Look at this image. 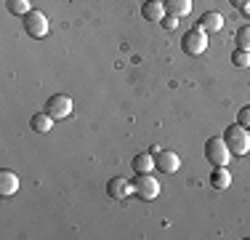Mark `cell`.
Returning a JSON list of instances; mask_svg holds the SVG:
<instances>
[{
    "label": "cell",
    "mask_w": 250,
    "mask_h": 240,
    "mask_svg": "<svg viewBox=\"0 0 250 240\" xmlns=\"http://www.w3.org/2000/svg\"><path fill=\"white\" fill-rule=\"evenodd\" d=\"M224 142H226V147H229L231 155H248L250 152V134L240 123L224 128Z\"/></svg>",
    "instance_id": "6da1fadb"
},
{
    "label": "cell",
    "mask_w": 250,
    "mask_h": 240,
    "mask_svg": "<svg viewBox=\"0 0 250 240\" xmlns=\"http://www.w3.org/2000/svg\"><path fill=\"white\" fill-rule=\"evenodd\" d=\"M181 48L184 53H189V56H200V53L208 51V32L202 27H192L184 32L181 38Z\"/></svg>",
    "instance_id": "7a4b0ae2"
},
{
    "label": "cell",
    "mask_w": 250,
    "mask_h": 240,
    "mask_svg": "<svg viewBox=\"0 0 250 240\" xmlns=\"http://www.w3.org/2000/svg\"><path fill=\"white\" fill-rule=\"evenodd\" d=\"M205 158H208V163H213V166L229 163L231 152H229V147H226L224 136H210V139L205 142Z\"/></svg>",
    "instance_id": "3957f363"
},
{
    "label": "cell",
    "mask_w": 250,
    "mask_h": 240,
    "mask_svg": "<svg viewBox=\"0 0 250 240\" xmlns=\"http://www.w3.org/2000/svg\"><path fill=\"white\" fill-rule=\"evenodd\" d=\"M130 184H133V195L141 197V200H154L160 195V182L152 173H136V179Z\"/></svg>",
    "instance_id": "277c9868"
},
{
    "label": "cell",
    "mask_w": 250,
    "mask_h": 240,
    "mask_svg": "<svg viewBox=\"0 0 250 240\" xmlns=\"http://www.w3.org/2000/svg\"><path fill=\"white\" fill-rule=\"evenodd\" d=\"M21 24H24V32L29 35V38H45V35H48V19H45V14H40V11H29L27 16H21Z\"/></svg>",
    "instance_id": "5b68a950"
},
{
    "label": "cell",
    "mask_w": 250,
    "mask_h": 240,
    "mask_svg": "<svg viewBox=\"0 0 250 240\" xmlns=\"http://www.w3.org/2000/svg\"><path fill=\"white\" fill-rule=\"evenodd\" d=\"M45 112L53 118V120H64L72 115V99L67 94H53L48 101H45Z\"/></svg>",
    "instance_id": "8992f818"
},
{
    "label": "cell",
    "mask_w": 250,
    "mask_h": 240,
    "mask_svg": "<svg viewBox=\"0 0 250 240\" xmlns=\"http://www.w3.org/2000/svg\"><path fill=\"white\" fill-rule=\"evenodd\" d=\"M178 166H181V158L173 152V149H157L154 152V168L163 173H176Z\"/></svg>",
    "instance_id": "52a82bcc"
},
{
    "label": "cell",
    "mask_w": 250,
    "mask_h": 240,
    "mask_svg": "<svg viewBox=\"0 0 250 240\" xmlns=\"http://www.w3.org/2000/svg\"><path fill=\"white\" fill-rule=\"evenodd\" d=\"M130 192H133V184L128 182V179L123 176H112L109 182H106V195L112 197V200H123V197H128Z\"/></svg>",
    "instance_id": "ba28073f"
},
{
    "label": "cell",
    "mask_w": 250,
    "mask_h": 240,
    "mask_svg": "<svg viewBox=\"0 0 250 240\" xmlns=\"http://www.w3.org/2000/svg\"><path fill=\"white\" fill-rule=\"evenodd\" d=\"M19 192V176H16L11 168H3L0 171V195L3 197H11Z\"/></svg>",
    "instance_id": "9c48e42d"
},
{
    "label": "cell",
    "mask_w": 250,
    "mask_h": 240,
    "mask_svg": "<svg viewBox=\"0 0 250 240\" xmlns=\"http://www.w3.org/2000/svg\"><path fill=\"white\" fill-rule=\"evenodd\" d=\"M141 14H144L146 22H163L165 3H163V0H146V3L141 5Z\"/></svg>",
    "instance_id": "30bf717a"
},
{
    "label": "cell",
    "mask_w": 250,
    "mask_h": 240,
    "mask_svg": "<svg viewBox=\"0 0 250 240\" xmlns=\"http://www.w3.org/2000/svg\"><path fill=\"white\" fill-rule=\"evenodd\" d=\"M208 182H210V187L213 190H229V184H231V173L226 171V166H216L210 171V179H208Z\"/></svg>",
    "instance_id": "8fae6325"
},
{
    "label": "cell",
    "mask_w": 250,
    "mask_h": 240,
    "mask_svg": "<svg viewBox=\"0 0 250 240\" xmlns=\"http://www.w3.org/2000/svg\"><path fill=\"white\" fill-rule=\"evenodd\" d=\"M200 27L205 29V32H218V29L224 27V16L218 14V11H205V14L200 16Z\"/></svg>",
    "instance_id": "7c38bea8"
},
{
    "label": "cell",
    "mask_w": 250,
    "mask_h": 240,
    "mask_svg": "<svg viewBox=\"0 0 250 240\" xmlns=\"http://www.w3.org/2000/svg\"><path fill=\"white\" fill-rule=\"evenodd\" d=\"M130 168H133L136 173H149L152 168H154V155H149V152L133 155V160H130Z\"/></svg>",
    "instance_id": "4fadbf2b"
},
{
    "label": "cell",
    "mask_w": 250,
    "mask_h": 240,
    "mask_svg": "<svg viewBox=\"0 0 250 240\" xmlns=\"http://www.w3.org/2000/svg\"><path fill=\"white\" fill-rule=\"evenodd\" d=\"M165 11H168L170 16H189V11H192V0H165Z\"/></svg>",
    "instance_id": "5bb4252c"
},
{
    "label": "cell",
    "mask_w": 250,
    "mask_h": 240,
    "mask_svg": "<svg viewBox=\"0 0 250 240\" xmlns=\"http://www.w3.org/2000/svg\"><path fill=\"white\" fill-rule=\"evenodd\" d=\"M29 128L38 131V134H48L53 128V118L48 112H38V115H32V120H29Z\"/></svg>",
    "instance_id": "9a60e30c"
},
{
    "label": "cell",
    "mask_w": 250,
    "mask_h": 240,
    "mask_svg": "<svg viewBox=\"0 0 250 240\" xmlns=\"http://www.w3.org/2000/svg\"><path fill=\"white\" fill-rule=\"evenodd\" d=\"M5 5H8V11L14 16H27L29 11H32V3H29V0H5Z\"/></svg>",
    "instance_id": "2e32d148"
},
{
    "label": "cell",
    "mask_w": 250,
    "mask_h": 240,
    "mask_svg": "<svg viewBox=\"0 0 250 240\" xmlns=\"http://www.w3.org/2000/svg\"><path fill=\"white\" fill-rule=\"evenodd\" d=\"M234 43H237V48H245V51H250V24H242V27L237 29Z\"/></svg>",
    "instance_id": "e0dca14e"
},
{
    "label": "cell",
    "mask_w": 250,
    "mask_h": 240,
    "mask_svg": "<svg viewBox=\"0 0 250 240\" xmlns=\"http://www.w3.org/2000/svg\"><path fill=\"white\" fill-rule=\"evenodd\" d=\"M231 64H234V67H250V51L237 48V51L231 53Z\"/></svg>",
    "instance_id": "ac0fdd59"
},
{
    "label": "cell",
    "mask_w": 250,
    "mask_h": 240,
    "mask_svg": "<svg viewBox=\"0 0 250 240\" xmlns=\"http://www.w3.org/2000/svg\"><path fill=\"white\" fill-rule=\"evenodd\" d=\"M237 123H240L242 128H250V104L237 110Z\"/></svg>",
    "instance_id": "d6986e66"
},
{
    "label": "cell",
    "mask_w": 250,
    "mask_h": 240,
    "mask_svg": "<svg viewBox=\"0 0 250 240\" xmlns=\"http://www.w3.org/2000/svg\"><path fill=\"white\" fill-rule=\"evenodd\" d=\"M160 24H163V27H168V29H176L178 27V16H163V22H160Z\"/></svg>",
    "instance_id": "ffe728a7"
},
{
    "label": "cell",
    "mask_w": 250,
    "mask_h": 240,
    "mask_svg": "<svg viewBox=\"0 0 250 240\" xmlns=\"http://www.w3.org/2000/svg\"><path fill=\"white\" fill-rule=\"evenodd\" d=\"M229 5H234L237 11H245L250 8V0H229Z\"/></svg>",
    "instance_id": "44dd1931"
}]
</instances>
